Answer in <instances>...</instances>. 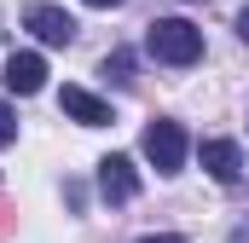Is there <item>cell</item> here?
Here are the masks:
<instances>
[{"label": "cell", "instance_id": "cell-7", "mask_svg": "<svg viewBox=\"0 0 249 243\" xmlns=\"http://www.w3.org/2000/svg\"><path fill=\"white\" fill-rule=\"evenodd\" d=\"M203 168H209V180L238 185L244 180V151H238L232 139H209V145H203Z\"/></svg>", "mask_w": 249, "mask_h": 243}, {"label": "cell", "instance_id": "cell-4", "mask_svg": "<svg viewBox=\"0 0 249 243\" xmlns=\"http://www.w3.org/2000/svg\"><path fill=\"white\" fill-rule=\"evenodd\" d=\"M0 81H6V93L29 99V93H41V81H47V58H41V52H12Z\"/></svg>", "mask_w": 249, "mask_h": 243}, {"label": "cell", "instance_id": "cell-9", "mask_svg": "<svg viewBox=\"0 0 249 243\" xmlns=\"http://www.w3.org/2000/svg\"><path fill=\"white\" fill-rule=\"evenodd\" d=\"M18 139V116H12V104H0V151Z\"/></svg>", "mask_w": 249, "mask_h": 243}, {"label": "cell", "instance_id": "cell-1", "mask_svg": "<svg viewBox=\"0 0 249 243\" xmlns=\"http://www.w3.org/2000/svg\"><path fill=\"white\" fill-rule=\"evenodd\" d=\"M145 47H151V58H157V64L191 69V64L203 58V29L186 23V17H157V23L145 29Z\"/></svg>", "mask_w": 249, "mask_h": 243}, {"label": "cell", "instance_id": "cell-6", "mask_svg": "<svg viewBox=\"0 0 249 243\" xmlns=\"http://www.w3.org/2000/svg\"><path fill=\"white\" fill-rule=\"evenodd\" d=\"M133 191H139L133 162H127V156H105V162H99V197H105V203H127Z\"/></svg>", "mask_w": 249, "mask_h": 243}, {"label": "cell", "instance_id": "cell-5", "mask_svg": "<svg viewBox=\"0 0 249 243\" xmlns=\"http://www.w3.org/2000/svg\"><path fill=\"white\" fill-rule=\"evenodd\" d=\"M58 110L70 122H81V127H105V122H110V104H105L99 93H87V87H64V93H58Z\"/></svg>", "mask_w": 249, "mask_h": 243}, {"label": "cell", "instance_id": "cell-12", "mask_svg": "<svg viewBox=\"0 0 249 243\" xmlns=\"http://www.w3.org/2000/svg\"><path fill=\"white\" fill-rule=\"evenodd\" d=\"M238 35H244V41H249V6H244V12H238Z\"/></svg>", "mask_w": 249, "mask_h": 243}, {"label": "cell", "instance_id": "cell-8", "mask_svg": "<svg viewBox=\"0 0 249 243\" xmlns=\"http://www.w3.org/2000/svg\"><path fill=\"white\" fill-rule=\"evenodd\" d=\"M105 75H110L116 87H127V81H133V52H122V47H116V52L105 58Z\"/></svg>", "mask_w": 249, "mask_h": 243}, {"label": "cell", "instance_id": "cell-2", "mask_svg": "<svg viewBox=\"0 0 249 243\" xmlns=\"http://www.w3.org/2000/svg\"><path fill=\"white\" fill-rule=\"evenodd\" d=\"M145 162L157 168V174H180L186 168V127L168 116H157L145 127Z\"/></svg>", "mask_w": 249, "mask_h": 243}, {"label": "cell", "instance_id": "cell-11", "mask_svg": "<svg viewBox=\"0 0 249 243\" xmlns=\"http://www.w3.org/2000/svg\"><path fill=\"white\" fill-rule=\"evenodd\" d=\"M139 243H186V238H174V232H157V238H139Z\"/></svg>", "mask_w": 249, "mask_h": 243}, {"label": "cell", "instance_id": "cell-13", "mask_svg": "<svg viewBox=\"0 0 249 243\" xmlns=\"http://www.w3.org/2000/svg\"><path fill=\"white\" fill-rule=\"evenodd\" d=\"M87 6H99V12H110V6H122V0H87Z\"/></svg>", "mask_w": 249, "mask_h": 243}, {"label": "cell", "instance_id": "cell-3", "mask_svg": "<svg viewBox=\"0 0 249 243\" xmlns=\"http://www.w3.org/2000/svg\"><path fill=\"white\" fill-rule=\"evenodd\" d=\"M23 29H35V41H47V47H70L75 41V17L58 12V6H47V0H35L23 12Z\"/></svg>", "mask_w": 249, "mask_h": 243}, {"label": "cell", "instance_id": "cell-10", "mask_svg": "<svg viewBox=\"0 0 249 243\" xmlns=\"http://www.w3.org/2000/svg\"><path fill=\"white\" fill-rule=\"evenodd\" d=\"M12 232H18V208H12V203H0V238H12Z\"/></svg>", "mask_w": 249, "mask_h": 243}]
</instances>
